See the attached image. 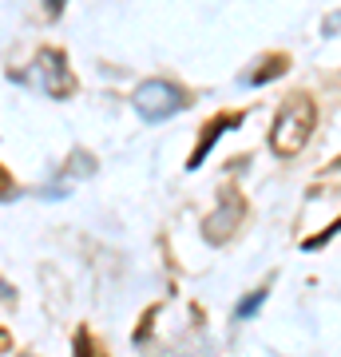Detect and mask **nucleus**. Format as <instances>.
<instances>
[{"mask_svg": "<svg viewBox=\"0 0 341 357\" xmlns=\"http://www.w3.org/2000/svg\"><path fill=\"white\" fill-rule=\"evenodd\" d=\"M282 64H286V56H266L262 72H250V76H246V84H266V79L282 76Z\"/></svg>", "mask_w": 341, "mask_h": 357, "instance_id": "6", "label": "nucleus"}, {"mask_svg": "<svg viewBox=\"0 0 341 357\" xmlns=\"http://www.w3.org/2000/svg\"><path fill=\"white\" fill-rule=\"evenodd\" d=\"M262 302H266V290H254L250 298H242V302H238V318H250V314H258V310H262Z\"/></svg>", "mask_w": 341, "mask_h": 357, "instance_id": "8", "label": "nucleus"}, {"mask_svg": "<svg viewBox=\"0 0 341 357\" xmlns=\"http://www.w3.org/2000/svg\"><path fill=\"white\" fill-rule=\"evenodd\" d=\"M72 345H76V357H107V354H103V345L91 342L88 330H76V342H72Z\"/></svg>", "mask_w": 341, "mask_h": 357, "instance_id": "7", "label": "nucleus"}, {"mask_svg": "<svg viewBox=\"0 0 341 357\" xmlns=\"http://www.w3.org/2000/svg\"><path fill=\"white\" fill-rule=\"evenodd\" d=\"M36 79H40V88H44V96H52V100H63V96L76 91L68 56H63L60 48H40L36 52Z\"/></svg>", "mask_w": 341, "mask_h": 357, "instance_id": "3", "label": "nucleus"}, {"mask_svg": "<svg viewBox=\"0 0 341 357\" xmlns=\"http://www.w3.org/2000/svg\"><path fill=\"white\" fill-rule=\"evenodd\" d=\"M242 211H246V203H242V195H238V191H227V199H222V206H218L215 215L206 218V230H202V234H206L211 243H222V238H227L230 230L238 227Z\"/></svg>", "mask_w": 341, "mask_h": 357, "instance_id": "4", "label": "nucleus"}, {"mask_svg": "<svg viewBox=\"0 0 341 357\" xmlns=\"http://www.w3.org/2000/svg\"><path fill=\"white\" fill-rule=\"evenodd\" d=\"M238 123H242V115H238V112H234V115H215V119H211V123L202 128V139H199V147L190 151V159H187V171H195V167H202V159L211 155V147L218 143V135H222V131H230V128H238Z\"/></svg>", "mask_w": 341, "mask_h": 357, "instance_id": "5", "label": "nucleus"}, {"mask_svg": "<svg viewBox=\"0 0 341 357\" xmlns=\"http://www.w3.org/2000/svg\"><path fill=\"white\" fill-rule=\"evenodd\" d=\"M314 119H317L314 100H310V96H294V100L278 112L274 131H270V147H274V155H278V159H290V155L302 151L305 139H310V131H314Z\"/></svg>", "mask_w": 341, "mask_h": 357, "instance_id": "1", "label": "nucleus"}, {"mask_svg": "<svg viewBox=\"0 0 341 357\" xmlns=\"http://www.w3.org/2000/svg\"><path fill=\"white\" fill-rule=\"evenodd\" d=\"M8 191H13V178H8L4 167H0V199H8Z\"/></svg>", "mask_w": 341, "mask_h": 357, "instance_id": "10", "label": "nucleus"}, {"mask_svg": "<svg viewBox=\"0 0 341 357\" xmlns=\"http://www.w3.org/2000/svg\"><path fill=\"white\" fill-rule=\"evenodd\" d=\"M131 103H135L139 119H147V123H163V119H171V115H179L183 107H187V96H183L175 84H167V79H147V84L135 88Z\"/></svg>", "mask_w": 341, "mask_h": 357, "instance_id": "2", "label": "nucleus"}, {"mask_svg": "<svg viewBox=\"0 0 341 357\" xmlns=\"http://www.w3.org/2000/svg\"><path fill=\"white\" fill-rule=\"evenodd\" d=\"M0 298H8V302H13V286H8V282H0Z\"/></svg>", "mask_w": 341, "mask_h": 357, "instance_id": "12", "label": "nucleus"}, {"mask_svg": "<svg viewBox=\"0 0 341 357\" xmlns=\"http://www.w3.org/2000/svg\"><path fill=\"white\" fill-rule=\"evenodd\" d=\"M321 32H326V36H338L341 32V13H329L326 20H321Z\"/></svg>", "mask_w": 341, "mask_h": 357, "instance_id": "9", "label": "nucleus"}, {"mask_svg": "<svg viewBox=\"0 0 341 357\" xmlns=\"http://www.w3.org/2000/svg\"><path fill=\"white\" fill-rule=\"evenodd\" d=\"M8 345H13V337H8V330H4V326H0V354H4Z\"/></svg>", "mask_w": 341, "mask_h": 357, "instance_id": "11", "label": "nucleus"}]
</instances>
